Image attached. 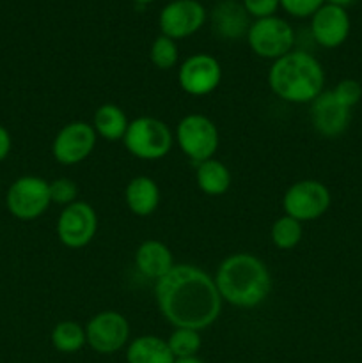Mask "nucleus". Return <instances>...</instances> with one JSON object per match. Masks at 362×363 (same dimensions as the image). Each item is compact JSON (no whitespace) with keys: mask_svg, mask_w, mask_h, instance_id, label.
Listing matches in <instances>:
<instances>
[{"mask_svg":"<svg viewBox=\"0 0 362 363\" xmlns=\"http://www.w3.org/2000/svg\"><path fill=\"white\" fill-rule=\"evenodd\" d=\"M160 314L174 328H209L219 319L222 298L215 280L192 264H174L165 277L155 282Z\"/></svg>","mask_w":362,"mask_h":363,"instance_id":"nucleus-1","label":"nucleus"},{"mask_svg":"<svg viewBox=\"0 0 362 363\" xmlns=\"http://www.w3.org/2000/svg\"><path fill=\"white\" fill-rule=\"evenodd\" d=\"M213 280L222 301L240 308L258 307L272 289V277L266 264L247 252L224 259Z\"/></svg>","mask_w":362,"mask_h":363,"instance_id":"nucleus-2","label":"nucleus"},{"mask_svg":"<svg viewBox=\"0 0 362 363\" xmlns=\"http://www.w3.org/2000/svg\"><path fill=\"white\" fill-rule=\"evenodd\" d=\"M268 84L273 94L283 101L304 105L312 103L323 92L325 69L316 57L300 50H291L273 60L268 71Z\"/></svg>","mask_w":362,"mask_h":363,"instance_id":"nucleus-3","label":"nucleus"},{"mask_svg":"<svg viewBox=\"0 0 362 363\" xmlns=\"http://www.w3.org/2000/svg\"><path fill=\"white\" fill-rule=\"evenodd\" d=\"M124 147L131 156L144 162H156L165 158L174 144L170 128L156 117L142 116L130 121L124 133Z\"/></svg>","mask_w":362,"mask_h":363,"instance_id":"nucleus-4","label":"nucleus"},{"mask_svg":"<svg viewBox=\"0 0 362 363\" xmlns=\"http://www.w3.org/2000/svg\"><path fill=\"white\" fill-rule=\"evenodd\" d=\"M174 140L187 158L194 163H201L213 158L219 149V128L202 113H188L177 123Z\"/></svg>","mask_w":362,"mask_h":363,"instance_id":"nucleus-5","label":"nucleus"},{"mask_svg":"<svg viewBox=\"0 0 362 363\" xmlns=\"http://www.w3.org/2000/svg\"><path fill=\"white\" fill-rule=\"evenodd\" d=\"M245 38L256 55L268 60L280 59L283 55L290 53L295 45L293 27L279 16L254 20Z\"/></svg>","mask_w":362,"mask_h":363,"instance_id":"nucleus-6","label":"nucleus"},{"mask_svg":"<svg viewBox=\"0 0 362 363\" xmlns=\"http://www.w3.org/2000/svg\"><path fill=\"white\" fill-rule=\"evenodd\" d=\"M52 204L50 181L38 176H21L9 186L6 195L7 211L18 220H35Z\"/></svg>","mask_w":362,"mask_h":363,"instance_id":"nucleus-7","label":"nucleus"},{"mask_svg":"<svg viewBox=\"0 0 362 363\" xmlns=\"http://www.w3.org/2000/svg\"><path fill=\"white\" fill-rule=\"evenodd\" d=\"M330 190L316 179H302L291 184L283 197L284 213L298 222H312L330 208Z\"/></svg>","mask_w":362,"mask_h":363,"instance_id":"nucleus-8","label":"nucleus"},{"mask_svg":"<svg viewBox=\"0 0 362 363\" xmlns=\"http://www.w3.org/2000/svg\"><path fill=\"white\" fill-rule=\"evenodd\" d=\"M87 346L99 354H114L130 340V323L116 311L98 312L85 325Z\"/></svg>","mask_w":362,"mask_h":363,"instance_id":"nucleus-9","label":"nucleus"},{"mask_svg":"<svg viewBox=\"0 0 362 363\" xmlns=\"http://www.w3.org/2000/svg\"><path fill=\"white\" fill-rule=\"evenodd\" d=\"M98 233V215L94 208L84 201L66 206L57 220V236L67 248H84Z\"/></svg>","mask_w":362,"mask_h":363,"instance_id":"nucleus-10","label":"nucleus"},{"mask_svg":"<svg viewBox=\"0 0 362 363\" xmlns=\"http://www.w3.org/2000/svg\"><path fill=\"white\" fill-rule=\"evenodd\" d=\"M96 135L92 124L84 121H73L60 128L52 144L53 158L60 165H78L92 155L96 147Z\"/></svg>","mask_w":362,"mask_h":363,"instance_id":"nucleus-11","label":"nucleus"},{"mask_svg":"<svg viewBox=\"0 0 362 363\" xmlns=\"http://www.w3.org/2000/svg\"><path fill=\"white\" fill-rule=\"evenodd\" d=\"M177 82L187 94L195 98L208 96L222 82V66L209 53H195L183 60L177 71Z\"/></svg>","mask_w":362,"mask_h":363,"instance_id":"nucleus-12","label":"nucleus"},{"mask_svg":"<svg viewBox=\"0 0 362 363\" xmlns=\"http://www.w3.org/2000/svg\"><path fill=\"white\" fill-rule=\"evenodd\" d=\"M206 16L204 6L199 0H172L160 11V32L174 41L190 38L201 30Z\"/></svg>","mask_w":362,"mask_h":363,"instance_id":"nucleus-13","label":"nucleus"},{"mask_svg":"<svg viewBox=\"0 0 362 363\" xmlns=\"http://www.w3.org/2000/svg\"><path fill=\"white\" fill-rule=\"evenodd\" d=\"M351 21L346 9L323 4L311 16V34L323 48H337L350 35Z\"/></svg>","mask_w":362,"mask_h":363,"instance_id":"nucleus-14","label":"nucleus"},{"mask_svg":"<svg viewBox=\"0 0 362 363\" xmlns=\"http://www.w3.org/2000/svg\"><path fill=\"white\" fill-rule=\"evenodd\" d=\"M351 108L344 106L332 91H323L311 103V123L322 137L336 138L348 130Z\"/></svg>","mask_w":362,"mask_h":363,"instance_id":"nucleus-15","label":"nucleus"},{"mask_svg":"<svg viewBox=\"0 0 362 363\" xmlns=\"http://www.w3.org/2000/svg\"><path fill=\"white\" fill-rule=\"evenodd\" d=\"M135 268L146 279L158 282L174 268L172 252L160 240L142 241L135 252Z\"/></svg>","mask_w":362,"mask_h":363,"instance_id":"nucleus-16","label":"nucleus"},{"mask_svg":"<svg viewBox=\"0 0 362 363\" xmlns=\"http://www.w3.org/2000/svg\"><path fill=\"white\" fill-rule=\"evenodd\" d=\"M213 28L224 39H238L247 35L248 14L240 2L236 0H222L215 6L212 13Z\"/></svg>","mask_w":362,"mask_h":363,"instance_id":"nucleus-17","label":"nucleus"},{"mask_svg":"<svg viewBox=\"0 0 362 363\" xmlns=\"http://www.w3.org/2000/svg\"><path fill=\"white\" fill-rule=\"evenodd\" d=\"M124 202L128 209L137 216H149L160 204V188L155 179L148 176H137L126 184Z\"/></svg>","mask_w":362,"mask_h":363,"instance_id":"nucleus-18","label":"nucleus"},{"mask_svg":"<svg viewBox=\"0 0 362 363\" xmlns=\"http://www.w3.org/2000/svg\"><path fill=\"white\" fill-rule=\"evenodd\" d=\"M174 360L169 344L162 337L141 335L126 347L128 363H174Z\"/></svg>","mask_w":362,"mask_h":363,"instance_id":"nucleus-19","label":"nucleus"},{"mask_svg":"<svg viewBox=\"0 0 362 363\" xmlns=\"http://www.w3.org/2000/svg\"><path fill=\"white\" fill-rule=\"evenodd\" d=\"M128 124H130V121H128L124 110L114 103L102 105L92 117V128H94L96 135L109 142L123 140Z\"/></svg>","mask_w":362,"mask_h":363,"instance_id":"nucleus-20","label":"nucleus"},{"mask_svg":"<svg viewBox=\"0 0 362 363\" xmlns=\"http://www.w3.org/2000/svg\"><path fill=\"white\" fill-rule=\"evenodd\" d=\"M195 181L202 194L209 195V197H219L229 190L231 172L220 160L209 158L206 162L197 163Z\"/></svg>","mask_w":362,"mask_h":363,"instance_id":"nucleus-21","label":"nucleus"},{"mask_svg":"<svg viewBox=\"0 0 362 363\" xmlns=\"http://www.w3.org/2000/svg\"><path fill=\"white\" fill-rule=\"evenodd\" d=\"M52 344L60 353H77L87 344L85 326L77 321H60L52 330Z\"/></svg>","mask_w":362,"mask_h":363,"instance_id":"nucleus-22","label":"nucleus"},{"mask_svg":"<svg viewBox=\"0 0 362 363\" xmlns=\"http://www.w3.org/2000/svg\"><path fill=\"white\" fill-rule=\"evenodd\" d=\"M270 236H272V243L275 245V248L291 250L302 241V223L291 216L284 215L273 222Z\"/></svg>","mask_w":362,"mask_h":363,"instance_id":"nucleus-23","label":"nucleus"},{"mask_svg":"<svg viewBox=\"0 0 362 363\" xmlns=\"http://www.w3.org/2000/svg\"><path fill=\"white\" fill-rule=\"evenodd\" d=\"M167 344H169V350L174 358L197 357L202 346L201 333L192 328H174V332L167 339Z\"/></svg>","mask_w":362,"mask_h":363,"instance_id":"nucleus-24","label":"nucleus"},{"mask_svg":"<svg viewBox=\"0 0 362 363\" xmlns=\"http://www.w3.org/2000/svg\"><path fill=\"white\" fill-rule=\"evenodd\" d=\"M149 59L158 69H172L180 59V50H177L176 41L160 34L153 41L151 50H149Z\"/></svg>","mask_w":362,"mask_h":363,"instance_id":"nucleus-25","label":"nucleus"},{"mask_svg":"<svg viewBox=\"0 0 362 363\" xmlns=\"http://www.w3.org/2000/svg\"><path fill=\"white\" fill-rule=\"evenodd\" d=\"M78 186L73 179L67 177H59V179L50 181V199L52 202L60 206H70L78 201Z\"/></svg>","mask_w":362,"mask_h":363,"instance_id":"nucleus-26","label":"nucleus"},{"mask_svg":"<svg viewBox=\"0 0 362 363\" xmlns=\"http://www.w3.org/2000/svg\"><path fill=\"white\" fill-rule=\"evenodd\" d=\"M334 96L348 108H353L362 99V85L353 78H344L332 89Z\"/></svg>","mask_w":362,"mask_h":363,"instance_id":"nucleus-27","label":"nucleus"},{"mask_svg":"<svg viewBox=\"0 0 362 363\" xmlns=\"http://www.w3.org/2000/svg\"><path fill=\"white\" fill-rule=\"evenodd\" d=\"M280 7L295 18H309L325 4V0H279Z\"/></svg>","mask_w":362,"mask_h":363,"instance_id":"nucleus-28","label":"nucleus"},{"mask_svg":"<svg viewBox=\"0 0 362 363\" xmlns=\"http://www.w3.org/2000/svg\"><path fill=\"white\" fill-rule=\"evenodd\" d=\"M241 6L247 11L248 16L256 18H268L275 16V11L279 9V0H241Z\"/></svg>","mask_w":362,"mask_h":363,"instance_id":"nucleus-29","label":"nucleus"},{"mask_svg":"<svg viewBox=\"0 0 362 363\" xmlns=\"http://www.w3.org/2000/svg\"><path fill=\"white\" fill-rule=\"evenodd\" d=\"M11 145H13V140H11L9 131L0 124V162H4L9 156Z\"/></svg>","mask_w":362,"mask_h":363,"instance_id":"nucleus-30","label":"nucleus"},{"mask_svg":"<svg viewBox=\"0 0 362 363\" xmlns=\"http://www.w3.org/2000/svg\"><path fill=\"white\" fill-rule=\"evenodd\" d=\"M355 2H357V0H325V4H332V6L343 7V9H346V7H350L351 4Z\"/></svg>","mask_w":362,"mask_h":363,"instance_id":"nucleus-31","label":"nucleus"},{"mask_svg":"<svg viewBox=\"0 0 362 363\" xmlns=\"http://www.w3.org/2000/svg\"><path fill=\"white\" fill-rule=\"evenodd\" d=\"M174 363H204L199 357H187V358H176Z\"/></svg>","mask_w":362,"mask_h":363,"instance_id":"nucleus-32","label":"nucleus"},{"mask_svg":"<svg viewBox=\"0 0 362 363\" xmlns=\"http://www.w3.org/2000/svg\"><path fill=\"white\" fill-rule=\"evenodd\" d=\"M133 2H137V4H149V2H153V0H133Z\"/></svg>","mask_w":362,"mask_h":363,"instance_id":"nucleus-33","label":"nucleus"}]
</instances>
